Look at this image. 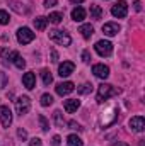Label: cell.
<instances>
[{"mask_svg": "<svg viewBox=\"0 0 145 146\" xmlns=\"http://www.w3.org/2000/svg\"><path fill=\"white\" fill-rule=\"evenodd\" d=\"M114 95H118V90H116L113 85L103 83V85H99V88H97V97H96V100H97L99 104H103L104 100H108L109 97H114Z\"/></svg>", "mask_w": 145, "mask_h": 146, "instance_id": "1", "label": "cell"}, {"mask_svg": "<svg viewBox=\"0 0 145 146\" xmlns=\"http://www.w3.org/2000/svg\"><path fill=\"white\" fill-rule=\"evenodd\" d=\"M50 39L55 41V42H58V44H62V46H68L72 42V37L68 36L65 31H58V29L50 31Z\"/></svg>", "mask_w": 145, "mask_h": 146, "instance_id": "2", "label": "cell"}, {"mask_svg": "<svg viewBox=\"0 0 145 146\" xmlns=\"http://www.w3.org/2000/svg\"><path fill=\"white\" fill-rule=\"evenodd\" d=\"M29 109H31V100H29V97L22 95V97H19V99L15 100V110H17L19 115H26V114L29 112Z\"/></svg>", "mask_w": 145, "mask_h": 146, "instance_id": "3", "label": "cell"}, {"mask_svg": "<svg viewBox=\"0 0 145 146\" xmlns=\"http://www.w3.org/2000/svg\"><path fill=\"white\" fill-rule=\"evenodd\" d=\"M111 14H113L114 17H118V19L126 17V14H128V5H126V2H125V0L116 2V3L113 5V9H111Z\"/></svg>", "mask_w": 145, "mask_h": 146, "instance_id": "4", "label": "cell"}, {"mask_svg": "<svg viewBox=\"0 0 145 146\" xmlns=\"http://www.w3.org/2000/svg\"><path fill=\"white\" fill-rule=\"evenodd\" d=\"M34 39V33L29 29V27H21L17 31V41L21 44H29L31 41Z\"/></svg>", "mask_w": 145, "mask_h": 146, "instance_id": "5", "label": "cell"}, {"mask_svg": "<svg viewBox=\"0 0 145 146\" xmlns=\"http://www.w3.org/2000/svg\"><path fill=\"white\" fill-rule=\"evenodd\" d=\"M94 48H96V51H97L99 56H109L113 53V44L109 41H97Z\"/></svg>", "mask_w": 145, "mask_h": 146, "instance_id": "6", "label": "cell"}, {"mask_svg": "<svg viewBox=\"0 0 145 146\" xmlns=\"http://www.w3.org/2000/svg\"><path fill=\"white\" fill-rule=\"evenodd\" d=\"M0 122L3 127H9L12 124V112L7 106H0Z\"/></svg>", "mask_w": 145, "mask_h": 146, "instance_id": "7", "label": "cell"}, {"mask_svg": "<svg viewBox=\"0 0 145 146\" xmlns=\"http://www.w3.org/2000/svg\"><path fill=\"white\" fill-rule=\"evenodd\" d=\"M130 127L135 131V133H142L145 127V119L142 115H135V117H132L130 119Z\"/></svg>", "mask_w": 145, "mask_h": 146, "instance_id": "8", "label": "cell"}, {"mask_svg": "<svg viewBox=\"0 0 145 146\" xmlns=\"http://www.w3.org/2000/svg\"><path fill=\"white\" fill-rule=\"evenodd\" d=\"M92 73L97 76V78H103V80H106L109 76V68L106 65H103V63H99V65H94L92 66Z\"/></svg>", "mask_w": 145, "mask_h": 146, "instance_id": "9", "label": "cell"}, {"mask_svg": "<svg viewBox=\"0 0 145 146\" xmlns=\"http://www.w3.org/2000/svg\"><path fill=\"white\" fill-rule=\"evenodd\" d=\"M73 88H75V85H73L72 82H63V83L56 85V94L58 95H68V94L73 92Z\"/></svg>", "mask_w": 145, "mask_h": 146, "instance_id": "10", "label": "cell"}, {"mask_svg": "<svg viewBox=\"0 0 145 146\" xmlns=\"http://www.w3.org/2000/svg\"><path fill=\"white\" fill-rule=\"evenodd\" d=\"M73 70H75V65H73L72 61H63L58 66V75L60 76H68V75L73 73Z\"/></svg>", "mask_w": 145, "mask_h": 146, "instance_id": "11", "label": "cell"}, {"mask_svg": "<svg viewBox=\"0 0 145 146\" xmlns=\"http://www.w3.org/2000/svg\"><path fill=\"white\" fill-rule=\"evenodd\" d=\"M119 24H116V22H106L104 26H103V33L106 34V36H116L118 33H119Z\"/></svg>", "mask_w": 145, "mask_h": 146, "instance_id": "12", "label": "cell"}, {"mask_svg": "<svg viewBox=\"0 0 145 146\" xmlns=\"http://www.w3.org/2000/svg\"><path fill=\"white\" fill-rule=\"evenodd\" d=\"M22 83H24V87L26 88H34L36 87V75L33 72H28V73H24V76H22Z\"/></svg>", "mask_w": 145, "mask_h": 146, "instance_id": "13", "label": "cell"}, {"mask_svg": "<svg viewBox=\"0 0 145 146\" xmlns=\"http://www.w3.org/2000/svg\"><path fill=\"white\" fill-rule=\"evenodd\" d=\"M65 110L68 112V114H72L75 110L80 107V100H77V99H68V100H65Z\"/></svg>", "mask_w": 145, "mask_h": 146, "instance_id": "14", "label": "cell"}, {"mask_svg": "<svg viewBox=\"0 0 145 146\" xmlns=\"http://www.w3.org/2000/svg\"><path fill=\"white\" fill-rule=\"evenodd\" d=\"M79 33L82 34L84 39H91V36L94 34V27H92L91 24H82V26L79 27Z\"/></svg>", "mask_w": 145, "mask_h": 146, "instance_id": "15", "label": "cell"}, {"mask_svg": "<svg viewBox=\"0 0 145 146\" xmlns=\"http://www.w3.org/2000/svg\"><path fill=\"white\" fill-rule=\"evenodd\" d=\"M72 19H73V21H77V22L84 21V19H85V10H84L82 7L73 9V10H72Z\"/></svg>", "mask_w": 145, "mask_h": 146, "instance_id": "16", "label": "cell"}, {"mask_svg": "<svg viewBox=\"0 0 145 146\" xmlns=\"http://www.w3.org/2000/svg\"><path fill=\"white\" fill-rule=\"evenodd\" d=\"M46 26H48V19L46 17H36L34 19V27H36L38 31H44L46 29Z\"/></svg>", "mask_w": 145, "mask_h": 146, "instance_id": "17", "label": "cell"}, {"mask_svg": "<svg viewBox=\"0 0 145 146\" xmlns=\"http://www.w3.org/2000/svg\"><path fill=\"white\" fill-rule=\"evenodd\" d=\"M103 17V9L99 5H91V19H101Z\"/></svg>", "mask_w": 145, "mask_h": 146, "instance_id": "18", "label": "cell"}, {"mask_svg": "<svg viewBox=\"0 0 145 146\" xmlns=\"http://www.w3.org/2000/svg\"><path fill=\"white\" fill-rule=\"evenodd\" d=\"M51 24H60L62 22V19H63V14L62 12H51L50 14V17H46Z\"/></svg>", "mask_w": 145, "mask_h": 146, "instance_id": "19", "label": "cell"}, {"mask_svg": "<svg viewBox=\"0 0 145 146\" xmlns=\"http://www.w3.org/2000/svg\"><path fill=\"white\" fill-rule=\"evenodd\" d=\"M41 78H43V83H44V85H50V83L53 82L51 73H50V70H46V68H43V70H41Z\"/></svg>", "mask_w": 145, "mask_h": 146, "instance_id": "20", "label": "cell"}, {"mask_svg": "<svg viewBox=\"0 0 145 146\" xmlns=\"http://www.w3.org/2000/svg\"><path fill=\"white\" fill-rule=\"evenodd\" d=\"M67 143H68V146H82V139L77 134H70L67 138Z\"/></svg>", "mask_w": 145, "mask_h": 146, "instance_id": "21", "label": "cell"}, {"mask_svg": "<svg viewBox=\"0 0 145 146\" xmlns=\"http://www.w3.org/2000/svg\"><path fill=\"white\" fill-rule=\"evenodd\" d=\"M77 90H79V94L87 95V94H91V92H92V85H91V83H84V85H80Z\"/></svg>", "mask_w": 145, "mask_h": 146, "instance_id": "22", "label": "cell"}, {"mask_svg": "<svg viewBox=\"0 0 145 146\" xmlns=\"http://www.w3.org/2000/svg\"><path fill=\"white\" fill-rule=\"evenodd\" d=\"M51 104H53V97H51L50 94L41 95V106H43V107H48V106H51Z\"/></svg>", "mask_w": 145, "mask_h": 146, "instance_id": "23", "label": "cell"}, {"mask_svg": "<svg viewBox=\"0 0 145 146\" xmlns=\"http://www.w3.org/2000/svg\"><path fill=\"white\" fill-rule=\"evenodd\" d=\"M12 63H14V65H15V66H17L19 70H22V68L26 66V61H24V60H22V58H21L19 54H17V56H15V58L12 60Z\"/></svg>", "mask_w": 145, "mask_h": 146, "instance_id": "24", "label": "cell"}, {"mask_svg": "<svg viewBox=\"0 0 145 146\" xmlns=\"http://www.w3.org/2000/svg\"><path fill=\"white\" fill-rule=\"evenodd\" d=\"M38 121H39V124H41V129L46 133L48 129H50V124H48V121H46V117L44 115H38Z\"/></svg>", "mask_w": 145, "mask_h": 146, "instance_id": "25", "label": "cell"}, {"mask_svg": "<svg viewBox=\"0 0 145 146\" xmlns=\"http://www.w3.org/2000/svg\"><path fill=\"white\" fill-rule=\"evenodd\" d=\"M9 21H10L9 14H7L5 10H0V24H2V26H7V24H9Z\"/></svg>", "mask_w": 145, "mask_h": 146, "instance_id": "26", "label": "cell"}, {"mask_svg": "<svg viewBox=\"0 0 145 146\" xmlns=\"http://www.w3.org/2000/svg\"><path fill=\"white\" fill-rule=\"evenodd\" d=\"M7 82H9V76H7V73L0 72V90L7 87Z\"/></svg>", "mask_w": 145, "mask_h": 146, "instance_id": "27", "label": "cell"}, {"mask_svg": "<svg viewBox=\"0 0 145 146\" xmlns=\"http://www.w3.org/2000/svg\"><path fill=\"white\" fill-rule=\"evenodd\" d=\"M53 117H55V122H56V126H63V119H62V112H60V110H55Z\"/></svg>", "mask_w": 145, "mask_h": 146, "instance_id": "28", "label": "cell"}, {"mask_svg": "<svg viewBox=\"0 0 145 146\" xmlns=\"http://www.w3.org/2000/svg\"><path fill=\"white\" fill-rule=\"evenodd\" d=\"M82 61H84V63H89V61H91V54H89V51H84V53H82Z\"/></svg>", "mask_w": 145, "mask_h": 146, "instance_id": "29", "label": "cell"}, {"mask_svg": "<svg viewBox=\"0 0 145 146\" xmlns=\"http://www.w3.org/2000/svg\"><path fill=\"white\" fill-rule=\"evenodd\" d=\"M46 9H50V7H55L56 5V0H44V3H43Z\"/></svg>", "mask_w": 145, "mask_h": 146, "instance_id": "30", "label": "cell"}, {"mask_svg": "<svg viewBox=\"0 0 145 146\" xmlns=\"http://www.w3.org/2000/svg\"><path fill=\"white\" fill-rule=\"evenodd\" d=\"M17 136H19L21 139H26V138H28V133H26L24 129H17Z\"/></svg>", "mask_w": 145, "mask_h": 146, "instance_id": "31", "label": "cell"}, {"mask_svg": "<svg viewBox=\"0 0 145 146\" xmlns=\"http://www.w3.org/2000/svg\"><path fill=\"white\" fill-rule=\"evenodd\" d=\"M29 145L31 146H41V139H39V138H33V139L29 141Z\"/></svg>", "mask_w": 145, "mask_h": 146, "instance_id": "32", "label": "cell"}, {"mask_svg": "<svg viewBox=\"0 0 145 146\" xmlns=\"http://www.w3.org/2000/svg\"><path fill=\"white\" fill-rule=\"evenodd\" d=\"M60 136H53V139H51V146H60Z\"/></svg>", "mask_w": 145, "mask_h": 146, "instance_id": "33", "label": "cell"}, {"mask_svg": "<svg viewBox=\"0 0 145 146\" xmlns=\"http://www.w3.org/2000/svg\"><path fill=\"white\" fill-rule=\"evenodd\" d=\"M68 126H70V129H77V131H80V129H82V127H80L77 122H73V121H70V122H68Z\"/></svg>", "mask_w": 145, "mask_h": 146, "instance_id": "34", "label": "cell"}, {"mask_svg": "<svg viewBox=\"0 0 145 146\" xmlns=\"http://www.w3.org/2000/svg\"><path fill=\"white\" fill-rule=\"evenodd\" d=\"M133 7H135V10H137V12H140V10H142V2H140V0H135Z\"/></svg>", "mask_w": 145, "mask_h": 146, "instance_id": "35", "label": "cell"}, {"mask_svg": "<svg viewBox=\"0 0 145 146\" xmlns=\"http://www.w3.org/2000/svg\"><path fill=\"white\" fill-rule=\"evenodd\" d=\"M51 61H53V63L58 61V53H56L55 49H51Z\"/></svg>", "mask_w": 145, "mask_h": 146, "instance_id": "36", "label": "cell"}, {"mask_svg": "<svg viewBox=\"0 0 145 146\" xmlns=\"http://www.w3.org/2000/svg\"><path fill=\"white\" fill-rule=\"evenodd\" d=\"M0 54H2V56H5V54L9 56V51H7L5 48H0Z\"/></svg>", "mask_w": 145, "mask_h": 146, "instance_id": "37", "label": "cell"}, {"mask_svg": "<svg viewBox=\"0 0 145 146\" xmlns=\"http://www.w3.org/2000/svg\"><path fill=\"white\" fill-rule=\"evenodd\" d=\"M113 146H128V145L123 143V141H118V143H113Z\"/></svg>", "mask_w": 145, "mask_h": 146, "instance_id": "38", "label": "cell"}, {"mask_svg": "<svg viewBox=\"0 0 145 146\" xmlns=\"http://www.w3.org/2000/svg\"><path fill=\"white\" fill-rule=\"evenodd\" d=\"M70 2H73V3H82L84 0H70Z\"/></svg>", "mask_w": 145, "mask_h": 146, "instance_id": "39", "label": "cell"}]
</instances>
